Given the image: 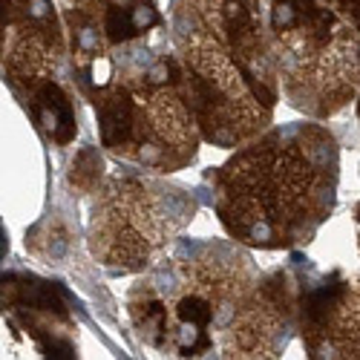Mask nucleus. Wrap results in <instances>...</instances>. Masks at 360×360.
Wrapping results in <instances>:
<instances>
[{"instance_id": "nucleus-1", "label": "nucleus", "mask_w": 360, "mask_h": 360, "mask_svg": "<svg viewBox=\"0 0 360 360\" xmlns=\"http://www.w3.org/2000/svg\"><path fill=\"white\" fill-rule=\"evenodd\" d=\"M136 332L176 357H280L300 320V288L259 271L231 243L176 245L127 294Z\"/></svg>"}, {"instance_id": "nucleus-2", "label": "nucleus", "mask_w": 360, "mask_h": 360, "mask_svg": "<svg viewBox=\"0 0 360 360\" xmlns=\"http://www.w3.org/2000/svg\"><path fill=\"white\" fill-rule=\"evenodd\" d=\"M340 182L338 139L317 118L262 130L214 173L219 225L239 245L288 251L332 217Z\"/></svg>"}, {"instance_id": "nucleus-3", "label": "nucleus", "mask_w": 360, "mask_h": 360, "mask_svg": "<svg viewBox=\"0 0 360 360\" xmlns=\"http://www.w3.org/2000/svg\"><path fill=\"white\" fill-rule=\"evenodd\" d=\"M170 32L207 144L236 150L271 127L280 86L259 78L231 41L219 0H176Z\"/></svg>"}, {"instance_id": "nucleus-4", "label": "nucleus", "mask_w": 360, "mask_h": 360, "mask_svg": "<svg viewBox=\"0 0 360 360\" xmlns=\"http://www.w3.org/2000/svg\"><path fill=\"white\" fill-rule=\"evenodd\" d=\"M93 104L101 147L115 159L153 173H176L196 162L205 139L176 52L124 72Z\"/></svg>"}, {"instance_id": "nucleus-5", "label": "nucleus", "mask_w": 360, "mask_h": 360, "mask_svg": "<svg viewBox=\"0 0 360 360\" xmlns=\"http://www.w3.org/2000/svg\"><path fill=\"white\" fill-rule=\"evenodd\" d=\"M280 96L306 118L338 115L360 93V32L328 0H271Z\"/></svg>"}, {"instance_id": "nucleus-6", "label": "nucleus", "mask_w": 360, "mask_h": 360, "mask_svg": "<svg viewBox=\"0 0 360 360\" xmlns=\"http://www.w3.org/2000/svg\"><path fill=\"white\" fill-rule=\"evenodd\" d=\"M196 207V196L162 176H107L89 214V254L110 274H144L176 245Z\"/></svg>"}, {"instance_id": "nucleus-7", "label": "nucleus", "mask_w": 360, "mask_h": 360, "mask_svg": "<svg viewBox=\"0 0 360 360\" xmlns=\"http://www.w3.org/2000/svg\"><path fill=\"white\" fill-rule=\"evenodd\" d=\"M67 49V23L52 0H4V78L18 93L55 78Z\"/></svg>"}, {"instance_id": "nucleus-8", "label": "nucleus", "mask_w": 360, "mask_h": 360, "mask_svg": "<svg viewBox=\"0 0 360 360\" xmlns=\"http://www.w3.org/2000/svg\"><path fill=\"white\" fill-rule=\"evenodd\" d=\"M297 332L309 357L360 360V268L300 291Z\"/></svg>"}, {"instance_id": "nucleus-9", "label": "nucleus", "mask_w": 360, "mask_h": 360, "mask_svg": "<svg viewBox=\"0 0 360 360\" xmlns=\"http://www.w3.org/2000/svg\"><path fill=\"white\" fill-rule=\"evenodd\" d=\"M26 104L32 112L38 130L58 147H64L75 139L78 133V122H75V107L67 89L58 84L55 78L38 84L35 89L26 93Z\"/></svg>"}, {"instance_id": "nucleus-10", "label": "nucleus", "mask_w": 360, "mask_h": 360, "mask_svg": "<svg viewBox=\"0 0 360 360\" xmlns=\"http://www.w3.org/2000/svg\"><path fill=\"white\" fill-rule=\"evenodd\" d=\"M328 4H332V6L357 29V32H360V0H328Z\"/></svg>"}, {"instance_id": "nucleus-11", "label": "nucleus", "mask_w": 360, "mask_h": 360, "mask_svg": "<svg viewBox=\"0 0 360 360\" xmlns=\"http://www.w3.org/2000/svg\"><path fill=\"white\" fill-rule=\"evenodd\" d=\"M354 228H357V236H360V202L354 207Z\"/></svg>"}, {"instance_id": "nucleus-12", "label": "nucleus", "mask_w": 360, "mask_h": 360, "mask_svg": "<svg viewBox=\"0 0 360 360\" xmlns=\"http://www.w3.org/2000/svg\"><path fill=\"white\" fill-rule=\"evenodd\" d=\"M354 107H357V124H360V93H357V101H354Z\"/></svg>"}]
</instances>
